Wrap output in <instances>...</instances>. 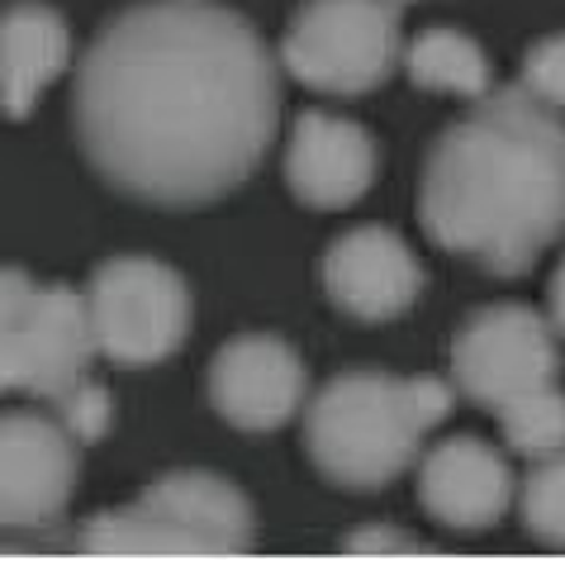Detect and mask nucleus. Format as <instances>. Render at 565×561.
Returning <instances> with one entry per match:
<instances>
[{"mask_svg": "<svg viewBox=\"0 0 565 561\" xmlns=\"http://www.w3.org/2000/svg\"><path fill=\"white\" fill-rule=\"evenodd\" d=\"M72 115L105 186L200 210L238 191L271 148L276 57L218 0H138L90 39Z\"/></svg>", "mask_w": 565, "mask_h": 561, "instance_id": "obj_1", "label": "nucleus"}, {"mask_svg": "<svg viewBox=\"0 0 565 561\" xmlns=\"http://www.w3.org/2000/svg\"><path fill=\"white\" fill-rule=\"evenodd\" d=\"M499 428H504V438L518 457L542 462L552 452H565V395L556 385H546V391L513 400L499 410Z\"/></svg>", "mask_w": 565, "mask_h": 561, "instance_id": "obj_16", "label": "nucleus"}, {"mask_svg": "<svg viewBox=\"0 0 565 561\" xmlns=\"http://www.w3.org/2000/svg\"><path fill=\"white\" fill-rule=\"evenodd\" d=\"M457 404V385L437 377L342 371L309 400L305 447L342 490H381L418 462V447Z\"/></svg>", "mask_w": 565, "mask_h": 561, "instance_id": "obj_3", "label": "nucleus"}, {"mask_svg": "<svg viewBox=\"0 0 565 561\" xmlns=\"http://www.w3.org/2000/svg\"><path fill=\"white\" fill-rule=\"evenodd\" d=\"M552 324H556V334H565V257L552 276Z\"/></svg>", "mask_w": 565, "mask_h": 561, "instance_id": "obj_21", "label": "nucleus"}, {"mask_svg": "<svg viewBox=\"0 0 565 561\" xmlns=\"http://www.w3.org/2000/svg\"><path fill=\"white\" fill-rule=\"evenodd\" d=\"M418 220L437 247L490 276H527L565 233V119L527 86L484 91L447 124L418 181Z\"/></svg>", "mask_w": 565, "mask_h": 561, "instance_id": "obj_2", "label": "nucleus"}, {"mask_svg": "<svg viewBox=\"0 0 565 561\" xmlns=\"http://www.w3.org/2000/svg\"><path fill=\"white\" fill-rule=\"evenodd\" d=\"M556 324L532 305H484L451 342V381L466 400L499 414L504 404L556 385Z\"/></svg>", "mask_w": 565, "mask_h": 561, "instance_id": "obj_8", "label": "nucleus"}, {"mask_svg": "<svg viewBox=\"0 0 565 561\" xmlns=\"http://www.w3.org/2000/svg\"><path fill=\"white\" fill-rule=\"evenodd\" d=\"M96 352L119 367L167 362L191 334V290L157 257H109L86 286Z\"/></svg>", "mask_w": 565, "mask_h": 561, "instance_id": "obj_7", "label": "nucleus"}, {"mask_svg": "<svg viewBox=\"0 0 565 561\" xmlns=\"http://www.w3.org/2000/svg\"><path fill=\"white\" fill-rule=\"evenodd\" d=\"M210 404L243 433H271L305 404V362L286 338H228L210 362Z\"/></svg>", "mask_w": 565, "mask_h": 561, "instance_id": "obj_10", "label": "nucleus"}, {"mask_svg": "<svg viewBox=\"0 0 565 561\" xmlns=\"http://www.w3.org/2000/svg\"><path fill=\"white\" fill-rule=\"evenodd\" d=\"M518 509H523V523L532 538L565 548V452H552V457L532 466Z\"/></svg>", "mask_w": 565, "mask_h": 561, "instance_id": "obj_17", "label": "nucleus"}, {"mask_svg": "<svg viewBox=\"0 0 565 561\" xmlns=\"http://www.w3.org/2000/svg\"><path fill=\"white\" fill-rule=\"evenodd\" d=\"M404 72H409L418 91H447V96H470V100H480L494 86L490 57L461 29H423L404 49Z\"/></svg>", "mask_w": 565, "mask_h": 561, "instance_id": "obj_15", "label": "nucleus"}, {"mask_svg": "<svg viewBox=\"0 0 565 561\" xmlns=\"http://www.w3.org/2000/svg\"><path fill=\"white\" fill-rule=\"evenodd\" d=\"M342 552H356V557H423L428 548H423L418 538L404 533V528L366 523V528H356V533H348Z\"/></svg>", "mask_w": 565, "mask_h": 561, "instance_id": "obj_20", "label": "nucleus"}, {"mask_svg": "<svg viewBox=\"0 0 565 561\" xmlns=\"http://www.w3.org/2000/svg\"><path fill=\"white\" fill-rule=\"evenodd\" d=\"M319 276H323L328 300L361 324H385V319L409 315L414 300L423 295L418 257L404 247L395 229H381V224L338 233L323 253Z\"/></svg>", "mask_w": 565, "mask_h": 561, "instance_id": "obj_11", "label": "nucleus"}, {"mask_svg": "<svg viewBox=\"0 0 565 561\" xmlns=\"http://www.w3.org/2000/svg\"><path fill=\"white\" fill-rule=\"evenodd\" d=\"M523 86L532 96H542L546 105L565 110V34L537 39L523 57Z\"/></svg>", "mask_w": 565, "mask_h": 561, "instance_id": "obj_18", "label": "nucleus"}, {"mask_svg": "<svg viewBox=\"0 0 565 561\" xmlns=\"http://www.w3.org/2000/svg\"><path fill=\"white\" fill-rule=\"evenodd\" d=\"M76 433L34 410L0 414V528L39 533L57 523L76 490Z\"/></svg>", "mask_w": 565, "mask_h": 561, "instance_id": "obj_9", "label": "nucleus"}, {"mask_svg": "<svg viewBox=\"0 0 565 561\" xmlns=\"http://www.w3.org/2000/svg\"><path fill=\"white\" fill-rule=\"evenodd\" d=\"M72 57L67 20L43 0H14L0 10V110L24 119Z\"/></svg>", "mask_w": 565, "mask_h": 561, "instance_id": "obj_14", "label": "nucleus"}, {"mask_svg": "<svg viewBox=\"0 0 565 561\" xmlns=\"http://www.w3.org/2000/svg\"><path fill=\"white\" fill-rule=\"evenodd\" d=\"M76 548L90 557H238L253 548V509L210 472H171L129 509L96 514Z\"/></svg>", "mask_w": 565, "mask_h": 561, "instance_id": "obj_4", "label": "nucleus"}, {"mask_svg": "<svg viewBox=\"0 0 565 561\" xmlns=\"http://www.w3.org/2000/svg\"><path fill=\"white\" fill-rule=\"evenodd\" d=\"M418 500L437 523L457 533H480L513 505V472L484 438H443L418 462Z\"/></svg>", "mask_w": 565, "mask_h": 561, "instance_id": "obj_13", "label": "nucleus"}, {"mask_svg": "<svg viewBox=\"0 0 565 561\" xmlns=\"http://www.w3.org/2000/svg\"><path fill=\"white\" fill-rule=\"evenodd\" d=\"M96 357L86 295L72 286H39L20 267H0V391H29L53 410Z\"/></svg>", "mask_w": 565, "mask_h": 561, "instance_id": "obj_5", "label": "nucleus"}, {"mask_svg": "<svg viewBox=\"0 0 565 561\" xmlns=\"http://www.w3.org/2000/svg\"><path fill=\"white\" fill-rule=\"evenodd\" d=\"M290 195L309 210H348L375 181V144L361 124L323 110H305L286 144Z\"/></svg>", "mask_w": 565, "mask_h": 561, "instance_id": "obj_12", "label": "nucleus"}, {"mask_svg": "<svg viewBox=\"0 0 565 561\" xmlns=\"http://www.w3.org/2000/svg\"><path fill=\"white\" fill-rule=\"evenodd\" d=\"M404 57L399 0H305L280 43L300 86L328 96H366Z\"/></svg>", "mask_w": 565, "mask_h": 561, "instance_id": "obj_6", "label": "nucleus"}, {"mask_svg": "<svg viewBox=\"0 0 565 561\" xmlns=\"http://www.w3.org/2000/svg\"><path fill=\"white\" fill-rule=\"evenodd\" d=\"M57 419H62V424H67L82 443H100L105 428H109V419H115V404H109L105 385L86 381V385H76V391L57 404Z\"/></svg>", "mask_w": 565, "mask_h": 561, "instance_id": "obj_19", "label": "nucleus"}]
</instances>
